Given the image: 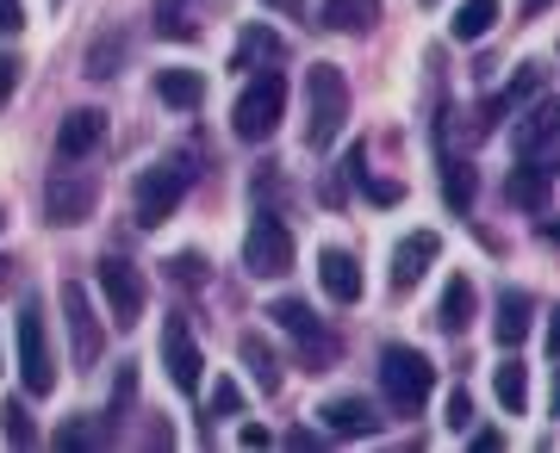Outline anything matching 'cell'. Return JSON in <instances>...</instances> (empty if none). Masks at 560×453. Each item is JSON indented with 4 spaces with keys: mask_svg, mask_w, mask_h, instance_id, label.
<instances>
[{
    "mask_svg": "<svg viewBox=\"0 0 560 453\" xmlns=\"http://www.w3.org/2000/svg\"><path fill=\"white\" fill-rule=\"evenodd\" d=\"M349 124V75L337 62H312L305 69V143L312 150H330Z\"/></svg>",
    "mask_w": 560,
    "mask_h": 453,
    "instance_id": "obj_1",
    "label": "cell"
},
{
    "mask_svg": "<svg viewBox=\"0 0 560 453\" xmlns=\"http://www.w3.org/2000/svg\"><path fill=\"white\" fill-rule=\"evenodd\" d=\"M13 342H20V385L32 397H50V392H57V355H50V323H44L38 298H25V305H20Z\"/></svg>",
    "mask_w": 560,
    "mask_h": 453,
    "instance_id": "obj_2",
    "label": "cell"
},
{
    "mask_svg": "<svg viewBox=\"0 0 560 453\" xmlns=\"http://www.w3.org/2000/svg\"><path fill=\"white\" fill-rule=\"evenodd\" d=\"M187 187H194V168H187V156H162L156 168H143V175H138V193H131V212H138L143 230H156L162 217H175V205L187 199Z\"/></svg>",
    "mask_w": 560,
    "mask_h": 453,
    "instance_id": "obj_3",
    "label": "cell"
},
{
    "mask_svg": "<svg viewBox=\"0 0 560 453\" xmlns=\"http://www.w3.org/2000/svg\"><path fill=\"white\" fill-rule=\"evenodd\" d=\"M280 112H287V81L268 69V75H256L237 94V106H231V131H237L243 143H268L280 131Z\"/></svg>",
    "mask_w": 560,
    "mask_h": 453,
    "instance_id": "obj_4",
    "label": "cell"
},
{
    "mask_svg": "<svg viewBox=\"0 0 560 453\" xmlns=\"http://www.w3.org/2000/svg\"><path fill=\"white\" fill-rule=\"evenodd\" d=\"M381 392L386 404L399 416L423 410V397L436 392V367H430V355H418V348H386L381 355Z\"/></svg>",
    "mask_w": 560,
    "mask_h": 453,
    "instance_id": "obj_5",
    "label": "cell"
},
{
    "mask_svg": "<svg viewBox=\"0 0 560 453\" xmlns=\"http://www.w3.org/2000/svg\"><path fill=\"white\" fill-rule=\"evenodd\" d=\"M293 261H300L293 230H287L275 212H261L256 224H249V237H243V267L256 279H280V274H293Z\"/></svg>",
    "mask_w": 560,
    "mask_h": 453,
    "instance_id": "obj_6",
    "label": "cell"
},
{
    "mask_svg": "<svg viewBox=\"0 0 560 453\" xmlns=\"http://www.w3.org/2000/svg\"><path fill=\"white\" fill-rule=\"evenodd\" d=\"M101 298H106L113 330H138V323H143V305H150V286H143V274H138L125 255H106V261H101Z\"/></svg>",
    "mask_w": 560,
    "mask_h": 453,
    "instance_id": "obj_7",
    "label": "cell"
},
{
    "mask_svg": "<svg viewBox=\"0 0 560 453\" xmlns=\"http://www.w3.org/2000/svg\"><path fill=\"white\" fill-rule=\"evenodd\" d=\"M162 367H168V385L175 392H200V379H206V355H200V342H194V330H187V317H168L162 323Z\"/></svg>",
    "mask_w": 560,
    "mask_h": 453,
    "instance_id": "obj_8",
    "label": "cell"
},
{
    "mask_svg": "<svg viewBox=\"0 0 560 453\" xmlns=\"http://www.w3.org/2000/svg\"><path fill=\"white\" fill-rule=\"evenodd\" d=\"M94 199H101V180L81 175V168H57L50 187H44L50 224H88V217H94Z\"/></svg>",
    "mask_w": 560,
    "mask_h": 453,
    "instance_id": "obj_9",
    "label": "cell"
},
{
    "mask_svg": "<svg viewBox=\"0 0 560 453\" xmlns=\"http://www.w3.org/2000/svg\"><path fill=\"white\" fill-rule=\"evenodd\" d=\"M62 323H69V335H75V367L88 373V367L101 360V342H106V330H101V317H94V305H88V293H81L75 279L62 286Z\"/></svg>",
    "mask_w": 560,
    "mask_h": 453,
    "instance_id": "obj_10",
    "label": "cell"
},
{
    "mask_svg": "<svg viewBox=\"0 0 560 453\" xmlns=\"http://www.w3.org/2000/svg\"><path fill=\"white\" fill-rule=\"evenodd\" d=\"M555 138H560V112L555 99H536V112L511 131V150H517L523 162H548L555 168Z\"/></svg>",
    "mask_w": 560,
    "mask_h": 453,
    "instance_id": "obj_11",
    "label": "cell"
},
{
    "mask_svg": "<svg viewBox=\"0 0 560 453\" xmlns=\"http://www.w3.org/2000/svg\"><path fill=\"white\" fill-rule=\"evenodd\" d=\"M504 199H511L517 212H548V199H555V168H548V162H517L511 180H504Z\"/></svg>",
    "mask_w": 560,
    "mask_h": 453,
    "instance_id": "obj_12",
    "label": "cell"
},
{
    "mask_svg": "<svg viewBox=\"0 0 560 453\" xmlns=\"http://www.w3.org/2000/svg\"><path fill=\"white\" fill-rule=\"evenodd\" d=\"M268 317H275L287 335H300L305 355H312V348H318V360L337 355V348H330V335L318 330V317H312V305H305V298H275V305H268Z\"/></svg>",
    "mask_w": 560,
    "mask_h": 453,
    "instance_id": "obj_13",
    "label": "cell"
},
{
    "mask_svg": "<svg viewBox=\"0 0 560 453\" xmlns=\"http://www.w3.org/2000/svg\"><path fill=\"white\" fill-rule=\"evenodd\" d=\"M541 87H548V69H541V62H523V69H517V81H511L504 94H492V99H486V119H480V131H492L499 119H517V112H523V99H536Z\"/></svg>",
    "mask_w": 560,
    "mask_h": 453,
    "instance_id": "obj_14",
    "label": "cell"
},
{
    "mask_svg": "<svg viewBox=\"0 0 560 453\" xmlns=\"http://www.w3.org/2000/svg\"><path fill=\"white\" fill-rule=\"evenodd\" d=\"M536 330V298L523 293V286H504L499 293V317H492V335H499L504 348H523Z\"/></svg>",
    "mask_w": 560,
    "mask_h": 453,
    "instance_id": "obj_15",
    "label": "cell"
},
{
    "mask_svg": "<svg viewBox=\"0 0 560 453\" xmlns=\"http://www.w3.org/2000/svg\"><path fill=\"white\" fill-rule=\"evenodd\" d=\"M442 237L436 230H418V237H405L399 249H393V293H411L423 274H430V261H436Z\"/></svg>",
    "mask_w": 560,
    "mask_h": 453,
    "instance_id": "obj_16",
    "label": "cell"
},
{
    "mask_svg": "<svg viewBox=\"0 0 560 453\" xmlns=\"http://www.w3.org/2000/svg\"><path fill=\"white\" fill-rule=\"evenodd\" d=\"M101 138H106V112H94V106L69 112V119H62V131H57V162H81Z\"/></svg>",
    "mask_w": 560,
    "mask_h": 453,
    "instance_id": "obj_17",
    "label": "cell"
},
{
    "mask_svg": "<svg viewBox=\"0 0 560 453\" xmlns=\"http://www.w3.org/2000/svg\"><path fill=\"white\" fill-rule=\"evenodd\" d=\"M318 279L337 305H355L361 298V261L349 249H318Z\"/></svg>",
    "mask_w": 560,
    "mask_h": 453,
    "instance_id": "obj_18",
    "label": "cell"
},
{
    "mask_svg": "<svg viewBox=\"0 0 560 453\" xmlns=\"http://www.w3.org/2000/svg\"><path fill=\"white\" fill-rule=\"evenodd\" d=\"M324 429L330 434H374L381 429V410L368 397H330L324 404Z\"/></svg>",
    "mask_w": 560,
    "mask_h": 453,
    "instance_id": "obj_19",
    "label": "cell"
},
{
    "mask_svg": "<svg viewBox=\"0 0 560 453\" xmlns=\"http://www.w3.org/2000/svg\"><path fill=\"white\" fill-rule=\"evenodd\" d=\"M474 311H480V293H474V279H467V274H455V279H448V293H442L436 323H442L448 335H460L467 323H474Z\"/></svg>",
    "mask_w": 560,
    "mask_h": 453,
    "instance_id": "obj_20",
    "label": "cell"
},
{
    "mask_svg": "<svg viewBox=\"0 0 560 453\" xmlns=\"http://www.w3.org/2000/svg\"><path fill=\"white\" fill-rule=\"evenodd\" d=\"M156 94H162V106L194 112V106L206 99V75H200V69H162V75H156Z\"/></svg>",
    "mask_w": 560,
    "mask_h": 453,
    "instance_id": "obj_21",
    "label": "cell"
},
{
    "mask_svg": "<svg viewBox=\"0 0 560 453\" xmlns=\"http://www.w3.org/2000/svg\"><path fill=\"white\" fill-rule=\"evenodd\" d=\"M492 25H499V0H460V13L448 20V38L455 44H480Z\"/></svg>",
    "mask_w": 560,
    "mask_h": 453,
    "instance_id": "obj_22",
    "label": "cell"
},
{
    "mask_svg": "<svg viewBox=\"0 0 560 453\" xmlns=\"http://www.w3.org/2000/svg\"><path fill=\"white\" fill-rule=\"evenodd\" d=\"M492 392H499V404H504L511 416H523V410H529V367L511 355L499 373H492Z\"/></svg>",
    "mask_w": 560,
    "mask_h": 453,
    "instance_id": "obj_23",
    "label": "cell"
},
{
    "mask_svg": "<svg viewBox=\"0 0 560 453\" xmlns=\"http://www.w3.org/2000/svg\"><path fill=\"white\" fill-rule=\"evenodd\" d=\"M374 20H381V0H324V25L337 32H368Z\"/></svg>",
    "mask_w": 560,
    "mask_h": 453,
    "instance_id": "obj_24",
    "label": "cell"
},
{
    "mask_svg": "<svg viewBox=\"0 0 560 453\" xmlns=\"http://www.w3.org/2000/svg\"><path fill=\"white\" fill-rule=\"evenodd\" d=\"M474 193H480L474 168H467V162H455L448 150H442V199H448L455 212H467V205H474Z\"/></svg>",
    "mask_w": 560,
    "mask_h": 453,
    "instance_id": "obj_25",
    "label": "cell"
},
{
    "mask_svg": "<svg viewBox=\"0 0 560 453\" xmlns=\"http://www.w3.org/2000/svg\"><path fill=\"white\" fill-rule=\"evenodd\" d=\"M275 57H280V38L261 32V25H249L237 38V50H231V69H256V62H275Z\"/></svg>",
    "mask_w": 560,
    "mask_h": 453,
    "instance_id": "obj_26",
    "label": "cell"
},
{
    "mask_svg": "<svg viewBox=\"0 0 560 453\" xmlns=\"http://www.w3.org/2000/svg\"><path fill=\"white\" fill-rule=\"evenodd\" d=\"M237 355H243V367H249V373L261 379V392H275V385H280V360H275V348H268L261 335H243Z\"/></svg>",
    "mask_w": 560,
    "mask_h": 453,
    "instance_id": "obj_27",
    "label": "cell"
},
{
    "mask_svg": "<svg viewBox=\"0 0 560 453\" xmlns=\"http://www.w3.org/2000/svg\"><path fill=\"white\" fill-rule=\"evenodd\" d=\"M0 434H7L13 448H38V422H32L25 404H7V410H0Z\"/></svg>",
    "mask_w": 560,
    "mask_h": 453,
    "instance_id": "obj_28",
    "label": "cell"
},
{
    "mask_svg": "<svg viewBox=\"0 0 560 453\" xmlns=\"http://www.w3.org/2000/svg\"><path fill=\"white\" fill-rule=\"evenodd\" d=\"M156 25L168 38H194V7L187 0H156Z\"/></svg>",
    "mask_w": 560,
    "mask_h": 453,
    "instance_id": "obj_29",
    "label": "cell"
},
{
    "mask_svg": "<svg viewBox=\"0 0 560 453\" xmlns=\"http://www.w3.org/2000/svg\"><path fill=\"white\" fill-rule=\"evenodd\" d=\"M106 434L94 429V422H69V429H57V448H101Z\"/></svg>",
    "mask_w": 560,
    "mask_h": 453,
    "instance_id": "obj_30",
    "label": "cell"
},
{
    "mask_svg": "<svg viewBox=\"0 0 560 453\" xmlns=\"http://www.w3.org/2000/svg\"><path fill=\"white\" fill-rule=\"evenodd\" d=\"M448 429H474V397H467V392H460V385H455V392H448Z\"/></svg>",
    "mask_w": 560,
    "mask_h": 453,
    "instance_id": "obj_31",
    "label": "cell"
},
{
    "mask_svg": "<svg viewBox=\"0 0 560 453\" xmlns=\"http://www.w3.org/2000/svg\"><path fill=\"white\" fill-rule=\"evenodd\" d=\"M25 32V0H0V38H20Z\"/></svg>",
    "mask_w": 560,
    "mask_h": 453,
    "instance_id": "obj_32",
    "label": "cell"
},
{
    "mask_svg": "<svg viewBox=\"0 0 560 453\" xmlns=\"http://www.w3.org/2000/svg\"><path fill=\"white\" fill-rule=\"evenodd\" d=\"M237 404H243V392L231 385V379H219V385H212V410H219V416H231Z\"/></svg>",
    "mask_w": 560,
    "mask_h": 453,
    "instance_id": "obj_33",
    "label": "cell"
},
{
    "mask_svg": "<svg viewBox=\"0 0 560 453\" xmlns=\"http://www.w3.org/2000/svg\"><path fill=\"white\" fill-rule=\"evenodd\" d=\"M361 180H368V175H361ZM399 193H405L399 180H368V199H381V205H393Z\"/></svg>",
    "mask_w": 560,
    "mask_h": 453,
    "instance_id": "obj_34",
    "label": "cell"
},
{
    "mask_svg": "<svg viewBox=\"0 0 560 453\" xmlns=\"http://www.w3.org/2000/svg\"><path fill=\"white\" fill-rule=\"evenodd\" d=\"M237 448H268V429H261V422H243V429H237Z\"/></svg>",
    "mask_w": 560,
    "mask_h": 453,
    "instance_id": "obj_35",
    "label": "cell"
},
{
    "mask_svg": "<svg viewBox=\"0 0 560 453\" xmlns=\"http://www.w3.org/2000/svg\"><path fill=\"white\" fill-rule=\"evenodd\" d=\"M13 81H20V62L0 57V94H13Z\"/></svg>",
    "mask_w": 560,
    "mask_h": 453,
    "instance_id": "obj_36",
    "label": "cell"
},
{
    "mask_svg": "<svg viewBox=\"0 0 560 453\" xmlns=\"http://www.w3.org/2000/svg\"><path fill=\"white\" fill-rule=\"evenodd\" d=\"M474 448H480V453H499L504 434H499V429H480V434H474Z\"/></svg>",
    "mask_w": 560,
    "mask_h": 453,
    "instance_id": "obj_37",
    "label": "cell"
},
{
    "mask_svg": "<svg viewBox=\"0 0 560 453\" xmlns=\"http://www.w3.org/2000/svg\"><path fill=\"white\" fill-rule=\"evenodd\" d=\"M275 13H293V20H305V0H268Z\"/></svg>",
    "mask_w": 560,
    "mask_h": 453,
    "instance_id": "obj_38",
    "label": "cell"
},
{
    "mask_svg": "<svg viewBox=\"0 0 560 453\" xmlns=\"http://www.w3.org/2000/svg\"><path fill=\"white\" fill-rule=\"evenodd\" d=\"M555 0H523V20H536V13H548Z\"/></svg>",
    "mask_w": 560,
    "mask_h": 453,
    "instance_id": "obj_39",
    "label": "cell"
},
{
    "mask_svg": "<svg viewBox=\"0 0 560 453\" xmlns=\"http://www.w3.org/2000/svg\"><path fill=\"white\" fill-rule=\"evenodd\" d=\"M423 7H436V0H423Z\"/></svg>",
    "mask_w": 560,
    "mask_h": 453,
    "instance_id": "obj_40",
    "label": "cell"
},
{
    "mask_svg": "<svg viewBox=\"0 0 560 453\" xmlns=\"http://www.w3.org/2000/svg\"><path fill=\"white\" fill-rule=\"evenodd\" d=\"M0 373H7V367H0Z\"/></svg>",
    "mask_w": 560,
    "mask_h": 453,
    "instance_id": "obj_41",
    "label": "cell"
}]
</instances>
